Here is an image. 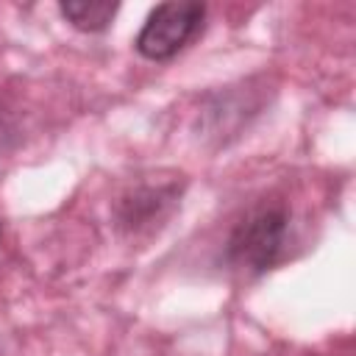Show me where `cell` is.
Returning a JSON list of instances; mask_svg holds the SVG:
<instances>
[{
  "label": "cell",
  "instance_id": "3957f363",
  "mask_svg": "<svg viewBox=\"0 0 356 356\" xmlns=\"http://www.w3.org/2000/svg\"><path fill=\"white\" fill-rule=\"evenodd\" d=\"M58 11L75 31L100 33L114 22V17L120 11V3H111V0H67V3L58 6Z\"/></svg>",
  "mask_w": 356,
  "mask_h": 356
},
{
  "label": "cell",
  "instance_id": "7a4b0ae2",
  "mask_svg": "<svg viewBox=\"0 0 356 356\" xmlns=\"http://www.w3.org/2000/svg\"><path fill=\"white\" fill-rule=\"evenodd\" d=\"M206 6L195 0H172L156 6L139 28L134 47L147 61H170L178 56L203 28Z\"/></svg>",
  "mask_w": 356,
  "mask_h": 356
},
{
  "label": "cell",
  "instance_id": "6da1fadb",
  "mask_svg": "<svg viewBox=\"0 0 356 356\" xmlns=\"http://www.w3.org/2000/svg\"><path fill=\"white\" fill-rule=\"evenodd\" d=\"M286 209L281 203L253 206L231 231L225 242V261L242 275H259L270 270L286 242Z\"/></svg>",
  "mask_w": 356,
  "mask_h": 356
}]
</instances>
